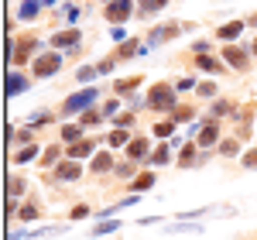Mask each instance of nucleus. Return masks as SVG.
<instances>
[{"instance_id": "1", "label": "nucleus", "mask_w": 257, "mask_h": 240, "mask_svg": "<svg viewBox=\"0 0 257 240\" xmlns=\"http://www.w3.org/2000/svg\"><path fill=\"white\" fill-rule=\"evenodd\" d=\"M172 103H175L172 86H155V89H151V96H148V106H155V110H168Z\"/></svg>"}, {"instance_id": "2", "label": "nucleus", "mask_w": 257, "mask_h": 240, "mask_svg": "<svg viewBox=\"0 0 257 240\" xmlns=\"http://www.w3.org/2000/svg\"><path fill=\"white\" fill-rule=\"evenodd\" d=\"M96 100V89H86V93H79V96H72V100H65V113H76V110H82V106H89V103Z\"/></svg>"}, {"instance_id": "3", "label": "nucleus", "mask_w": 257, "mask_h": 240, "mask_svg": "<svg viewBox=\"0 0 257 240\" xmlns=\"http://www.w3.org/2000/svg\"><path fill=\"white\" fill-rule=\"evenodd\" d=\"M110 21H127L131 18V0H110Z\"/></svg>"}, {"instance_id": "4", "label": "nucleus", "mask_w": 257, "mask_h": 240, "mask_svg": "<svg viewBox=\"0 0 257 240\" xmlns=\"http://www.w3.org/2000/svg\"><path fill=\"white\" fill-rule=\"evenodd\" d=\"M59 55H45V59H38L35 62V76H52L55 69H59Z\"/></svg>"}, {"instance_id": "5", "label": "nucleus", "mask_w": 257, "mask_h": 240, "mask_svg": "<svg viewBox=\"0 0 257 240\" xmlns=\"http://www.w3.org/2000/svg\"><path fill=\"white\" fill-rule=\"evenodd\" d=\"M76 41H79V31H62V35L52 38V45H55V48H72Z\"/></svg>"}, {"instance_id": "6", "label": "nucleus", "mask_w": 257, "mask_h": 240, "mask_svg": "<svg viewBox=\"0 0 257 240\" xmlns=\"http://www.w3.org/2000/svg\"><path fill=\"white\" fill-rule=\"evenodd\" d=\"M216 138H219V127H216V124H209V127H202V131H199V144H202V148L216 144Z\"/></svg>"}, {"instance_id": "7", "label": "nucleus", "mask_w": 257, "mask_h": 240, "mask_svg": "<svg viewBox=\"0 0 257 240\" xmlns=\"http://www.w3.org/2000/svg\"><path fill=\"white\" fill-rule=\"evenodd\" d=\"M24 86H28V79H24V76H18V72H11V76H7V96H18Z\"/></svg>"}, {"instance_id": "8", "label": "nucleus", "mask_w": 257, "mask_h": 240, "mask_svg": "<svg viewBox=\"0 0 257 240\" xmlns=\"http://www.w3.org/2000/svg\"><path fill=\"white\" fill-rule=\"evenodd\" d=\"M223 59L230 62V65H237V69H243V65H247V52H240V48H226Z\"/></svg>"}, {"instance_id": "9", "label": "nucleus", "mask_w": 257, "mask_h": 240, "mask_svg": "<svg viewBox=\"0 0 257 240\" xmlns=\"http://www.w3.org/2000/svg\"><path fill=\"white\" fill-rule=\"evenodd\" d=\"M89 151H93V141H76V144L69 148V155H72V158H86Z\"/></svg>"}, {"instance_id": "10", "label": "nucleus", "mask_w": 257, "mask_h": 240, "mask_svg": "<svg viewBox=\"0 0 257 240\" xmlns=\"http://www.w3.org/2000/svg\"><path fill=\"white\" fill-rule=\"evenodd\" d=\"M161 7H165V0H141V14H144V18H151V14H158Z\"/></svg>"}, {"instance_id": "11", "label": "nucleus", "mask_w": 257, "mask_h": 240, "mask_svg": "<svg viewBox=\"0 0 257 240\" xmlns=\"http://www.w3.org/2000/svg\"><path fill=\"white\" fill-rule=\"evenodd\" d=\"M59 179H65V182L79 179V165H72V161H65V165L59 168Z\"/></svg>"}, {"instance_id": "12", "label": "nucleus", "mask_w": 257, "mask_h": 240, "mask_svg": "<svg viewBox=\"0 0 257 240\" xmlns=\"http://www.w3.org/2000/svg\"><path fill=\"white\" fill-rule=\"evenodd\" d=\"M127 151H131V158H144V155H148V141H144V138L131 141V148H127Z\"/></svg>"}, {"instance_id": "13", "label": "nucleus", "mask_w": 257, "mask_h": 240, "mask_svg": "<svg viewBox=\"0 0 257 240\" xmlns=\"http://www.w3.org/2000/svg\"><path fill=\"white\" fill-rule=\"evenodd\" d=\"M18 14H21L24 21H31L35 14H38V0H24V4H21V11H18Z\"/></svg>"}, {"instance_id": "14", "label": "nucleus", "mask_w": 257, "mask_h": 240, "mask_svg": "<svg viewBox=\"0 0 257 240\" xmlns=\"http://www.w3.org/2000/svg\"><path fill=\"white\" fill-rule=\"evenodd\" d=\"M110 165H113L110 155H96V158H93V172H110Z\"/></svg>"}, {"instance_id": "15", "label": "nucleus", "mask_w": 257, "mask_h": 240, "mask_svg": "<svg viewBox=\"0 0 257 240\" xmlns=\"http://www.w3.org/2000/svg\"><path fill=\"white\" fill-rule=\"evenodd\" d=\"M240 31H243V24H240V21H233V24H226V28L219 31V38H223V41H226V38H237Z\"/></svg>"}, {"instance_id": "16", "label": "nucleus", "mask_w": 257, "mask_h": 240, "mask_svg": "<svg viewBox=\"0 0 257 240\" xmlns=\"http://www.w3.org/2000/svg\"><path fill=\"white\" fill-rule=\"evenodd\" d=\"M175 31H178L175 24H165V28H158V31L151 35V41H165V38H168V35H175Z\"/></svg>"}, {"instance_id": "17", "label": "nucleus", "mask_w": 257, "mask_h": 240, "mask_svg": "<svg viewBox=\"0 0 257 240\" xmlns=\"http://www.w3.org/2000/svg\"><path fill=\"white\" fill-rule=\"evenodd\" d=\"M172 131H175V120H161L158 127H155V134H158V138H168Z\"/></svg>"}, {"instance_id": "18", "label": "nucleus", "mask_w": 257, "mask_h": 240, "mask_svg": "<svg viewBox=\"0 0 257 240\" xmlns=\"http://www.w3.org/2000/svg\"><path fill=\"white\" fill-rule=\"evenodd\" d=\"M199 69H202V72H219V62H213L209 55H202V59H199Z\"/></svg>"}, {"instance_id": "19", "label": "nucleus", "mask_w": 257, "mask_h": 240, "mask_svg": "<svg viewBox=\"0 0 257 240\" xmlns=\"http://www.w3.org/2000/svg\"><path fill=\"white\" fill-rule=\"evenodd\" d=\"M110 144H113V148L127 144V131H123V127H120V131H113V134H110Z\"/></svg>"}, {"instance_id": "20", "label": "nucleus", "mask_w": 257, "mask_h": 240, "mask_svg": "<svg viewBox=\"0 0 257 240\" xmlns=\"http://www.w3.org/2000/svg\"><path fill=\"white\" fill-rule=\"evenodd\" d=\"M134 86H141V79L134 76V79H123V82H117V93H127V89H134Z\"/></svg>"}, {"instance_id": "21", "label": "nucleus", "mask_w": 257, "mask_h": 240, "mask_svg": "<svg viewBox=\"0 0 257 240\" xmlns=\"http://www.w3.org/2000/svg\"><path fill=\"white\" fill-rule=\"evenodd\" d=\"M35 155H38V148L31 144V148H24V151H18V161H31Z\"/></svg>"}, {"instance_id": "22", "label": "nucleus", "mask_w": 257, "mask_h": 240, "mask_svg": "<svg viewBox=\"0 0 257 240\" xmlns=\"http://www.w3.org/2000/svg\"><path fill=\"white\" fill-rule=\"evenodd\" d=\"M38 216V206H21V220H35Z\"/></svg>"}, {"instance_id": "23", "label": "nucleus", "mask_w": 257, "mask_h": 240, "mask_svg": "<svg viewBox=\"0 0 257 240\" xmlns=\"http://www.w3.org/2000/svg\"><path fill=\"white\" fill-rule=\"evenodd\" d=\"M155 185V175H141L138 182H134V189H151Z\"/></svg>"}, {"instance_id": "24", "label": "nucleus", "mask_w": 257, "mask_h": 240, "mask_svg": "<svg viewBox=\"0 0 257 240\" xmlns=\"http://www.w3.org/2000/svg\"><path fill=\"white\" fill-rule=\"evenodd\" d=\"M219 151H223V155H237V141H223Z\"/></svg>"}, {"instance_id": "25", "label": "nucleus", "mask_w": 257, "mask_h": 240, "mask_svg": "<svg viewBox=\"0 0 257 240\" xmlns=\"http://www.w3.org/2000/svg\"><path fill=\"white\" fill-rule=\"evenodd\" d=\"M151 161H168V144H165V148H158V151H155V155H151Z\"/></svg>"}, {"instance_id": "26", "label": "nucleus", "mask_w": 257, "mask_h": 240, "mask_svg": "<svg viewBox=\"0 0 257 240\" xmlns=\"http://www.w3.org/2000/svg\"><path fill=\"white\" fill-rule=\"evenodd\" d=\"M62 138H65V141H79V127H65Z\"/></svg>"}, {"instance_id": "27", "label": "nucleus", "mask_w": 257, "mask_h": 240, "mask_svg": "<svg viewBox=\"0 0 257 240\" xmlns=\"http://www.w3.org/2000/svg\"><path fill=\"white\" fill-rule=\"evenodd\" d=\"M110 230H120V223H99L93 233H110Z\"/></svg>"}, {"instance_id": "28", "label": "nucleus", "mask_w": 257, "mask_h": 240, "mask_svg": "<svg viewBox=\"0 0 257 240\" xmlns=\"http://www.w3.org/2000/svg\"><path fill=\"white\" fill-rule=\"evenodd\" d=\"M213 93H216V86H213V82H206V86H199V96H213Z\"/></svg>"}, {"instance_id": "29", "label": "nucleus", "mask_w": 257, "mask_h": 240, "mask_svg": "<svg viewBox=\"0 0 257 240\" xmlns=\"http://www.w3.org/2000/svg\"><path fill=\"white\" fill-rule=\"evenodd\" d=\"M21 189H24V182H21V179H11V196H18Z\"/></svg>"}, {"instance_id": "30", "label": "nucleus", "mask_w": 257, "mask_h": 240, "mask_svg": "<svg viewBox=\"0 0 257 240\" xmlns=\"http://www.w3.org/2000/svg\"><path fill=\"white\" fill-rule=\"evenodd\" d=\"M134 48H138V41H123V48H120V55H131Z\"/></svg>"}, {"instance_id": "31", "label": "nucleus", "mask_w": 257, "mask_h": 240, "mask_svg": "<svg viewBox=\"0 0 257 240\" xmlns=\"http://www.w3.org/2000/svg\"><path fill=\"white\" fill-rule=\"evenodd\" d=\"M86 213H89V206H76V209H72V216H76V220H82Z\"/></svg>"}, {"instance_id": "32", "label": "nucleus", "mask_w": 257, "mask_h": 240, "mask_svg": "<svg viewBox=\"0 0 257 240\" xmlns=\"http://www.w3.org/2000/svg\"><path fill=\"white\" fill-rule=\"evenodd\" d=\"M243 165H250V168H257V151H250V155L243 158Z\"/></svg>"}, {"instance_id": "33", "label": "nucleus", "mask_w": 257, "mask_h": 240, "mask_svg": "<svg viewBox=\"0 0 257 240\" xmlns=\"http://www.w3.org/2000/svg\"><path fill=\"white\" fill-rule=\"evenodd\" d=\"M254 55H257V41H254Z\"/></svg>"}]
</instances>
